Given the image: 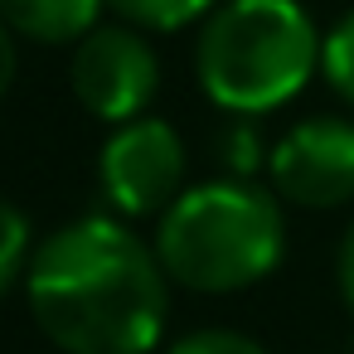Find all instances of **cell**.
<instances>
[{
  "label": "cell",
  "mask_w": 354,
  "mask_h": 354,
  "mask_svg": "<svg viewBox=\"0 0 354 354\" xmlns=\"http://www.w3.org/2000/svg\"><path fill=\"white\" fill-rule=\"evenodd\" d=\"M30 310L64 354H146L170 315V277L127 223L88 214L30 257Z\"/></svg>",
  "instance_id": "obj_1"
},
{
  "label": "cell",
  "mask_w": 354,
  "mask_h": 354,
  "mask_svg": "<svg viewBox=\"0 0 354 354\" xmlns=\"http://www.w3.org/2000/svg\"><path fill=\"white\" fill-rule=\"evenodd\" d=\"M286 218L272 189L252 180H209L185 189L156 223V257L185 291L223 296L277 272Z\"/></svg>",
  "instance_id": "obj_2"
},
{
  "label": "cell",
  "mask_w": 354,
  "mask_h": 354,
  "mask_svg": "<svg viewBox=\"0 0 354 354\" xmlns=\"http://www.w3.org/2000/svg\"><path fill=\"white\" fill-rule=\"evenodd\" d=\"M25 262H30V218L10 199H0V296L25 272Z\"/></svg>",
  "instance_id": "obj_10"
},
{
  "label": "cell",
  "mask_w": 354,
  "mask_h": 354,
  "mask_svg": "<svg viewBox=\"0 0 354 354\" xmlns=\"http://www.w3.org/2000/svg\"><path fill=\"white\" fill-rule=\"evenodd\" d=\"M107 0H0V20L35 44H78L102 25Z\"/></svg>",
  "instance_id": "obj_7"
},
{
  "label": "cell",
  "mask_w": 354,
  "mask_h": 354,
  "mask_svg": "<svg viewBox=\"0 0 354 354\" xmlns=\"http://www.w3.org/2000/svg\"><path fill=\"white\" fill-rule=\"evenodd\" d=\"M272 151H262V136H257V127L248 122V117H238L223 136H218V160L233 170V180H252V170L267 160Z\"/></svg>",
  "instance_id": "obj_11"
},
{
  "label": "cell",
  "mask_w": 354,
  "mask_h": 354,
  "mask_svg": "<svg viewBox=\"0 0 354 354\" xmlns=\"http://www.w3.org/2000/svg\"><path fill=\"white\" fill-rule=\"evenodd\" d=\"M15 68H20V49H15V30L0 20V97L10 93V83H15Z\"/></svg>",
  "instance_id": "obj_14"
},
{
  "label": "cell",
  "mask_w": 354,
  "mask_h": 354,
  "mask_svg": "<svg viewBox=\"0 0 354 354\" xmlns=\"http://www.w3.org/2000/svg\"><path fill=\"white\" fill-rule=\"evenodd\" d=\"M320 73L339 93V102L354 107V10H344L335 20V30L325 35V44H320Z\"/></svg>",
  "instance_id": "obj_9"
},
{
  "label": "cell",
  "mask_w": 354,
  "mask_h": 354,
  "mask_svg": "<svg viewBox=\"0 0 354 354\" xmlns=\"http://www.w3.org/2000/svg\"><path fill=\"white\" fill-rule=\"evenodd\" d=\"M68 83L73 97L97 117V122H136L146 117V107L160 93V59L146 44V35L127 20L117 25H97L88 39L73 44V64H68Z\"/></svg>",
  "instance_id": "obj_4"
},
{
  "label": "cell",
  "mask_w": 354,
  "mask_h": 354,
  "mask_svg": "<svg viewBox=\"0 0 354 354\" xmlns=\"http://www.w3.org/2000/svg\"><path fill=\"white\" fill-rule=\"evenodd\" d=\"M107 6L136 30L170 35V30H185L194 20H209L218 10V0H107Z\"/></svg>",
  "instance_id": "obj_8"
},
{
  "label": "cell",
  "mask_w": 354,
  "mask_h": 354,
  "mask_svg": "<svg viewBox=\"0 0 354 354\" xmlns=\"http://www.w3.org/2000/svg\"><path fill=\"white\" fill-rule=\"evenodd\" d=\"M335 277H339V296H344V306L354 310V218H349V228H344V238H339Z\"/></svg>",
  "instance_id": "obj_13"
},
{
  "label": "cell",
  "mask_w": 354,
  "mask_h": 354,
  "mask_svg": "<svg viewBox=\"0 0 354 354\" xmlns=\"http://www.w3.org/2000/svg\"><path fill=\"white\" fill-rule=\"evenodd\" d=\"M349 354H354V339H349Z\"/></svg>",
  "instance_id": "obj_15"
},
{
  "label": "cell",
  "mask_w": 354,
  "mask_h": 354,
  "mask_svg": "<svg viewBox=\"0 0 354 354\" xmlns=\"http://www.w3.org/2000/svg\"><path fill=\"white\" fill-rule=\"evenodd\" d=\"M170 354H267L257 339H248V335H238V330H194V335H185Z\"/></svg>",
  "instance_id": "obj_12"
},
{
  "label": "cell",
  "mask_w": 354,
  "mask_h": 354,
  "mask_svg": "<svg viewBox=\"0 0 354 354\" xmlns=\"http://www.w3.org/2000/svg\"><path fill=\"white\" fill-rule=\"evenodd\" d=\"M320 44L301 0H223L199 30L194 73L214 107L262 117L310 83Z\"/></svg>",
  "instance_id": "obj_3"
},
{
  "label": "cell",
  "mask_w": 354,
  "mask_h": 354,
  "mask_svg": "<svg viewBox=\"0 0 354 354\" xmlns=\"http://www.w3.org/2000/svg\"><path fill=\"white\" fill-rule=\"evenodd\" d=\"M272 194L301 209H339L354 199V122L306 117L267 156Z\"/></svg>",
  "instance_id": "obj_6"
},
{
  "label": "cell",
  "mask_w": 354,
  "mask_h": 354,
  "mask_svg": "<svg viewBox=\"0 0 354 354\" xmlns=\"http://www.w3.org/2000/svg\"><path fill=\"white\" fill-rule=\"evenodd\" d=\"M97 175H102V194L117 214H127V218L165 214L185 194V141L165 117L146 112L107 136Z\"/></svg>",
  "instance_id": "obj_5"
}]
</instances>
